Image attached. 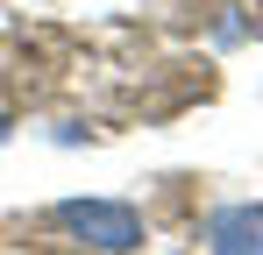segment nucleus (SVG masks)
Instances as JSON below:
<instances>
[{
    "mask_svg": "<svg viewBox=\"0 0 263 255\" xmlns=\"http://www.w3.org/2000/svg\"><path fill=\"white\" fill-rule=\"evenodd\" d=\"M57 227L71 241L100 248V255H135L142 248V213L128 199H64L57 206Z\"/></svg>",
    "mask_w": 263,
    "mask_h": 255,
    "instance_id": "1",
    "label": "nucleus"
},
{
    "mask_svg": "<svg viewBox=\"0 0 263 255\" xmlns=\"http://www.w3.org/2000/svg\"><path fill=\"white\" fill-rule=\"evenodd\" d=\"M206 248L214 255H263V206H220L206 220Z\"/></svg>",
    "mask_w": 263,
    "mask_h": 255,
    "instance_id": "2",
    "label": "nucleus"
}]
</instances>
